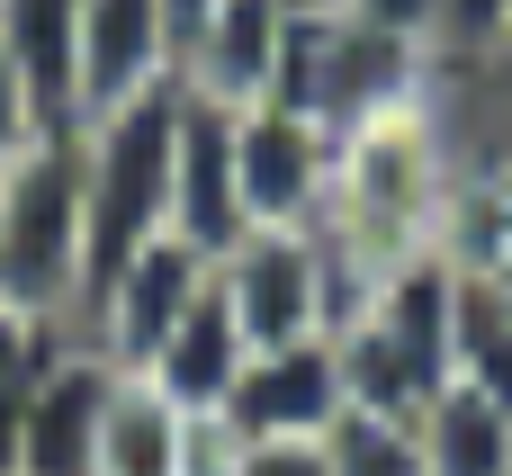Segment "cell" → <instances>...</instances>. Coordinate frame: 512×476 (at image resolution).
<instances>
[{"instance_id":"cell-1","label":"cell","mask_w":512,"mask_h":476,"mask_svg":"<svg viewBox=\"0 0 512 476\" xmlns=\"http://www.w3.org/2000/svg\"><path fill=\"white\" fill-rule=\"evenodd\" d=\"M450 288H459V261L432 243V252H405L369 279L360 315L333 333V360H342V396L351 414H396L414 423L441 387H450Z\"/></svg>"},{"instance_id":"cell-3","label":"cell","mask_w":512,"mask_h":476,"mask_svg":"<svg viewBox=\"0 0 512 476\" xmlns=\"http://www.w3.org/2000/svg\"><path fill=\"white\" fill-rule=\"evenodd\" d=\"M171 126H180V81L81 126V198H90V279H81V306L144 243L171 234Z\"/></svg>"},{"instance_id":"cell-20","label":"cell","mask_w":512,"mask_h":476,"mask_svg":"<svg viewBox=\"0 0 512 476\" xmlns=\"http://www.w3.org/2000/svg\"><path fill=\"white\" fill-rule=\"evenodd\" d=\"M234 476H333L324 441H261V450H234Z\"/></svg>"},{"instance_id":"cell-19","label":"cell","mask_w":512,"mask_h":476,"mask_svg":"<svg viewBox=\"0 0 512 476\" xmlns=\"http://www.w3.org/2000/svg\"><path fill=\"white\" fill-rule=\"evenodd\" d=\"M512 18V0H441V63H477V45Z\"/></svg>"},{"instance_id":"cell-13","label":"cell","mask_w":512,"mask_h":476,"mask_svg":"<svg viewBox=\"0 0 512 476\" xmlns=\"http://www.w3.org/2000/svg\"><path fill=\"white\" fill-rule=\"evenodd\" d=\"M414 459H423V476H512V405L450 378L414 414Z\"/></svg>"},{"instance_id":"cell-22","label":"cell","mask_w":512,"mask_h":476,"mask_svg":"<svg viewBox=\"0 0 512 476\" xmlns=\"http://www.w3.org/2000/svg\"><path fill=\"white\" fill-rule=\"evenodd\" d=\"M45 126H36V99H27V81H18V63H9V45H0V162L9 153H27Z\"/></svg>"},{"instance_id":"cell-9","label":"cell","mask_w":512,"mask_h":476,"mask_svg":"<svg viewBox=\"0 0 512 476\" xmlns=\"http://www.w3.org/2000/svg\"><path fill=\"white\" fill-rule=\"evenodd\" d=\"M108 387H117V369H108L90 342H63V351L45 360V378L27 387V414H18V476H99Z\"/></svg>"},{"instance_id":"cell-17","label":"cell","mask_w":512,"mask_h":476,"mask_svg":"<svg viewBox=\"0 0 512 476\" xmlns=\"http://www.w3.org/2000/svg\"><path fill=\"white\" fill-rule=\"evenodd\" d=\"M324 9H351L360 27H378V36H396V45L441 63V0H324Z\"/></svg>"},{"instance_id":"cell-8","label":"cell","mask_w":512,"mask_h":476,"mask_svg":"<svg viewBox=\"0 0 512 476\" xmlns=\"http://www.w3.org/2000/svg\"><path fill=\"white\" fill-rule=\"evenodd\" d=\"M306 0H216L180 54V81L216 108H261L288 72V36H297Z\"/></svg>"},{"instance_id":"cell-12","label":"cell","mask_w":512,"mask_h":476,"mask_svg":"<svg viewBox=\"0 0 512 476\" xmlns=\"http://www.w3.org/2000/svg\"><path fill=\"white\" fill-rule=\"evenodd\" d=\"M0 45L36 99V126H81V0H0Z\"/></svg>"},{"instance_id":"cell-10","label":"cell","mask_w":512,"mask_h":476,"mask_svg":"<svg viewBox=\"0 0 512 476\" xmlns=\"http://www.w3.org/2000/svg\"><path fill=\"white\" fill-rule=\"evenodd\" d=\"M180 81L171 0H81V126Z\"/></svg>"},{"instance_id":"cell-21","label":"cell","mask_w":512,"mask_h":476,"mask_svg":"<svg viewBox=\"0 0 512 476\" xmlns=\"http://www.w3.org/2000/svg\"><path fill=\"white\" fill-rule=\"evenodd\" d=\"M468 162H477V189L512 216V117H477V153Z\"/></svg>"},{"instance_id":"cell-2","label":"cell","mask_w":512,"mask_h":476,"mask_svg":"<svg viewBox=\"0 0 512 476\" xmlns=\"http://www.w3.org/2000/svg\"><path fill=\"white\" fill-rule=\"evenodd\" d=\"M90 279V198H81V126L36 135L0 162V306L63 324L81 315Z\"/></svg>"},{"instance_id":"cell-18","label":"cell","mask_w":512,"mask_h":476,"mask_svg":"<svg viewBox=\"0 0 512 476\" xmlns=\"http://www.w3.org/2000/svg\"><path fill=\"white\" fill-rule=\"evenodd\" d=\"M459 90L477 117H512V18L477 45V63H459Z\"/></svg>"},{"instance_id":"cell-14","label":"cell","mask_w":512,"mask_h":476,"mask_svg":"<svg viewBox=\"0 0 512 476\" xmlns=\"http://www.w3.org/2000/svg\"><path fill=\"white\" fill-rule=\"evenodd\" d=\"M450 378L512 405V306L468 261H459V288H450Z\"/></svg>"},{"instance_id":"cell-11","label":"cell","mask_w":512,"mask_h":476,"mask_svg":"<svg viewBox=\"0 0 512 476\" xmlns=\"http://www.w3.org/2000/svg\"><path fill=\"white\" fill-rule=\"evenodd\" d=\"M243 360H252V342H243V324H234V306H225V288H216V270H207L198 306L180 315V333H171V342L153 351V369H135V378H153L180 414L216 423L225 396H234V378H243Z\"/></svg>"},{"instance_id":"cell-4","label":"cell","mask_w":512,"mask_h":476,"mask_svg":"<svg viewBox=\"0 0 512 476\" xmlns=\"http://www.w3.org/2000/svg\"><path fill=\"white\" fill-rule=\"evenodd\" d=\"M207 252H189L180 234H162V243H144L90 306H81V324H72V342H90L108 369H153V351L180 333V315L198 306V288H207Z\"/></svg>"},{"instance_id":"cell-16","label":"cell","mask_w":512,"mask_h":476,"mask_svg":"<svg viewBox=\"0 0 512 476\" xmlns=\"http://www.w3.org/2000/svg\"><path fill=\"white\" fill-rule=\"evenodd\" d=\"M63 342H72L63 324H36V315H9V306H0V405H18V396L45 378V360H54Z\"/></svg>"},{"instance_id":"cell-5","label":"cell","mask_w":512,"mask_h":476,"mask_svg":"<svg viewBox=\"0 0 512 476\" xmlns=\"http://www.w3.org/2000/svg\"><path fill=\"white\" fill-rule=\"evenodd\" d=\"M234 162H243V234L252 225H324L333 216V171H342V144L261 99V108H234Z\"/></svg>"},{"instance_id":"cell-6","label":"cell","mask_w":512,"mask_h":476,"mask_svg":"<svg viewBox=\"0 0 512 476\" xmlns=\"http://www.w3.org/2000/svg\"><path fill=\"white\" fill-rule=\"evenodd\" d=\"M351 414L342 396V360L333 342H288V351H252L234 396H225V441L234 450H261V441H324L333 423Z\"/></svg>"},{"instance_id":"cell-15","label":"cell","mask_w":512,"mask_h":476,"mask_svg":"<svg viewBox=\"0 0 512 476\" xmlns=\"http://www.w3.org/2000/svg\"><path fill=\"white\" fill-rule=\"evenodd\" d=\"M324 450H333V476H423L414 423H396V414H342L324 432Z\"/></svg>"},{"instance_id":"cell-7","label":"cell","mask_w":512,"mask_h":476,"mask_svg":"<svg viewBox=\"0 0 512 476\" xmlns=\"http://www.w3.org/2000/svg\"><path fill=\"white\" fill-rule=\"evenodd\" d=\"M171 234L189 252H234L243 243V162H234V108L198 99L180 81V126H171Z\"/></svg>"}]
</instances>
